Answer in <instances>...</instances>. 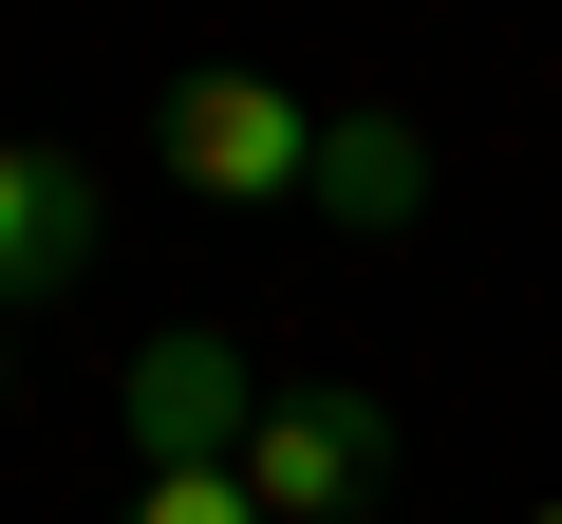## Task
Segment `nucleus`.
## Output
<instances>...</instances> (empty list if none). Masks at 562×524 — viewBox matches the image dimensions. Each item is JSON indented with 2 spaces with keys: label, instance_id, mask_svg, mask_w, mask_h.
Returning a JSON list of instances; mask_svg holds the SVG:
<instances>
[{
  "label": "nucleus",
  "instance_id": "nucleus-1",
  "mask_svg": "<svg viewBox=\"0 0 562 524\" xmlns=\"http://www.w3.org/2000/svg\"><path fill=\"white\" fill-rule=\"evenodd\" d=\"M375 487H394V412H375L357 375L262 394V431H244V505H262V524H357Z\"/></svg>",
  "mask_w": 562,
  "mask_h": 524
},
{
  "label": "nucleus",
  "instance_id": "nucleus-5",
  "mask_svg": "<svg viewBox=\"0 0 562 524\" xmlns=\"http://www.w3.org/2000/svg\"><path fill=\"white\" fill-rule=\"evenodd\" d=\"M301 206H319V225H357V243H375V225H413V206H431L413 113H319V187H301Z\"/></svg>",
  "mask_w": 562,
  "mask_h": 524
},
{
  "label": "nucleus",
  "instance_id": "nucleus-7",
  "mask_svg": "<svg viewBox=\"0 0 562 524\" xmlns=\"http://www.w3.org/2000/svg\"><path fill=\"white\" fill-rule=\"evenodd\" d=\"M525 524H562V505H525Z\"/></svg>",
  "mask_w": 562,
  "mask_h": 524
},
{
  "label": "nucleus",
  "instance_id": "nucleus-3",
  "mask_svg": "<svg viewBox=\"0 0 562 524\" xmlns=\"http://www.w3.org/2000/svg\"><path fill=\"white\" fill-rule=\"evenodd\" d=\"M94 243H113L94 169H76V150H38V132H0V319L57 300V282H94Z\"/></svg>",
  "mask_w": 562,
  "mask_h": 524
},
{
  "label": "nucleus",
  "instance_id": "nucleus-2",
  "mask_svg": "<svg viewBox=\"0 0 562 524\" xmlns=\"http://www.w3.org/2000/svg\"><path fill=\"white\" fill-rule=\"evenodd\" d=\"M150 150H169V187H206V206H301V187H319V113L281 94V76H169Z\"/></svg>",
  "mask_w": 562,
  "mask_h": 524
},
{
  "label": "nucleus",
  "instance_id": "nucleus-4",
  "mask_svg": "<svg viewBox=\"0 0 562 524\" xmlns=\"http://www.w3.org/2000/svg\"><path fill=\"white\" fill-rule=\"evenodd\" d=\"M244 431H262V394H244V356H225L206 319L132 356V449H150V468H244Z\"/></svg>",
  "mask_w": 562,
  "mask_h": 524
},
{
  "label": "nucleus",
  "instance_id": "nucleus-6",
  "mask_svg": "<svg viewBox=\"0 0 562 524\" xmlns=\"http://www.w3.org/2000/svg\"><path fill=\"white\" fill-rule=\"evenodd\" d=\"M113 524H262V505H244V468H150Z\"/></svg>",
  "mask_w": 562,
  "mask_h": 524
}]
</instances>
